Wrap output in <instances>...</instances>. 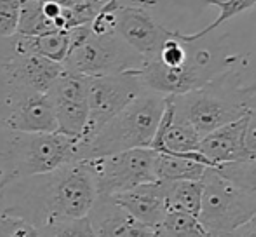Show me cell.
I'll return each mask as SVG.
<instances>
[{
    "label": "cell",
    "mask_w": 256,
    "mask_h": 237,
    "mask_svg": "<svg viewBox=\"0 0 256 237\" xmlns=\"http://www.w3.org/2000/svg\"><path fill=\"white\" fill-rule=\"evenodd\" d=\"M2 214L30 222L40 228L58 220L88 216L98 197L94 180L84 160H72L44 174L7 185Z\"/></svg>",
    "instance_id": "cell-1"
},
{
    "label": "cell",
    "mask_w": 256,
    "mask_h": 237,
    "mask_svg": "<svg viewBox=\"0 0 256 237\" xmlns=\"http://www.w3.org/2000/svg\"><path fill=\"white\" fill-rule=\"evenodd\" d=\"M78 140L60 131L28 132L0 128V190L75 160Z\"/></svg>",
    "instance_id": "cell-2"
},
{
    "label": "cell",
    "mask_w": 256,
    "mask_h": 237,
    "mask_svg": "<svg viewBox=\"0 0 256 237\" xmlns=\"http://www.w3.org/2000/svg\"><path fill=\"white\" fill-rule=\"evenodd\" d=\"M164 106L166 96L143 91L96 134L77 143L75 160L94 159L132 148H150Z\"/></svg>",
    "instance_id": "cell-3"
},
{
    "label": "cell",
    "mask_w": 256,
    "mask_h": 237,
    "mask_svg": "<svg viewBox=\"0 0 256 237\" xmlns=\"http://www.w3.org/2000/svg\"><path fill=\"white\" fill-rule=\"evenodd\" d=\"M250 94L251 86H244L236 68H228L202 88L171 98L197 132L206 136L246 116Z\"/></svg>",
    "instance_id": "cell-4"
},
{
    "label": "cell",
    "mask_w": 256,
    "mask_h": 237,
    "mask_svg": "<svg viewBox=\"0 0 256 237\" xmlns=\"http://www.w3.org/2000/svg\"><path fill=\"white\" fill-rule=\"evenodd\" d=\"M254 214V196L223 176L216 168H208L204 171L199 222L209 234H230L250 222Z\"/></svg>",
    "instance_id": "cell-5"
},
{
    "label": "cell",
    "mask_w": 256,
    "mask_h": 237,
    "mask_svg": "<svg viewBox=\"0 0 256 237\" xmlns=\"http://www.w3.org/2000/svg\"><path fill=\"white\" fill-rule=\"evenodd\" d=\"M142 56L132 51L120 37L114 32L91 34L72 48L63 68L74 74L86 77H98V75H112L120 72L138 70L143 64Z\"/></svg>",
    "instance_id": "cell-6"
},
{
    "label": "cell",
    "mask_w": 256,
    "mask_h": 237,
    "mask_svg": "<svg viewBox=\"0 0 256 237\" xmlns=\"http://www.w3.org/2000/svg\"><path fill=\"white\" fill-rule=\"evenodd\" d=\"M155 150L132 148L110 156L84 159L98 196H117L142 183L155 182Z\"/></svg>",
    "instance_id": "cell-7"
},
{
    "label": "cell",
    "mask_w": 256,
    "mask_h": 237,
    "mask_svg": "<svg viewBox=\"0 0 256 237\" xmlns=\"http://www.w3.org/2000/svg\"><path fill=\"white\" fill-rule=\"evenodd\" d=\"M145 89L140 82L136 70L89 77V118L84 136L78 142H84V140L91 138L92 134H96L112 117H115L120 110H124Z\"/></svg>",
    "instance_id": "cell-8"
},
{
    "label": "cell",
    "mask_w": 256,
    "mask_h": 237,
    "mask_svg": "<svg viewBox=\"0 0 256 237\" xmlns=\"http://www.w3.org/2000/svg\"><path fill=\"white\" fill-rule=\"evenodd\" d=\"M0 128L28 132L58 131L48 92L0 86Z\"/></svg>",
    "instance_id": "cell-9"
},
{
    "label": "cell",
    "mask_w": 256,
    "mask_h": 237,
    "mask_svg": "<svg viewBox=\"0 0 256 237\" xmlns=\"http://www.w3.org/2000/svg\"><path fill=\"white\" fill-rule=\"evenodd\" d=\"M89 77L63 70L48 89L56 117L58 131L75 140L84 136L89 118Z\"/></svg>",
    "instance_id": "cell-10"
},
{
    "label": "cell",
    "mask_w": 256,
    "mask_h": 237,
    "mask_svg": "<svg viewBox=\"0 0 256 237\" xmlns=\"http://www.w3.org/2000/svg\"><path fill=\"white\" fill-rule=\"evenodd\" d=\"M115 34L143 60L158 54L162 44L169 38L171 30L158 24L142 7L118 6L115 10Z\"/></svg>",
    "instance_id": "cell-11"
},
{
    "label": "cell",
    "mask_w": 256,
    "mask_h": 237,
    "mask_svg": "<svg viewBox=\"0 0 256 237\" xmlns=\"http://www.w3.org/2000/svg\"><path fill=\"white\" fill-rule=\"evenodd\" d=\"M63 64L37 54L0 56V86L48 92Z\"/></svg>",
    "instance_id": "cell-12"
},
{
    "label": "cell",
    "mask_w": 256,
    "mask_h": 237,
    "mask_svg": "<svg viewBox=\"0 0 256 237\" xmlns=\"http://www.w3.org/2000/svg\"><path fill=\"white\" fill-rule=\"evenodd\" d=\"M136 72L145 91H152L162 96H182L194 89L202 88L209 82L190 58H186L183 66L172 68L154 56L143 61V64Z\"/></svg>",
    "instance_id": "cell-13"
},
{
    "label": "cell",
    "mask_w": 256,
    "mask_h": 237,
    "mask_svg": "<svg viewBox=\"0 0 256 237\" xmlns=\"http://www.w3.org/2000/svg\"><path fill=\"white\" fill-rule=\"evenodd\" d=\"M96 237H150L155 230L134 218L114 196H102L92 202L88 213Z\"/></svg>",
    "instance_id": "cell-14"
},
{
    "label": "cell",
    "mask_w": 256,
    "mask_h": 237,
    "mask_svg": "<svg viewBox=\"0 0 256 237\" xmlns=\"http://www.w3.org/2000/svg\"><path fill=\"white\" fill-rule=\"evenodd\" d=\"M200 140L202 136L176 108L171 96H166L164 114L160 117L150 148L171 156H190L199 152Z\"/></svg>",
    "instance_id": "cell-15"
},
{
    "label": "cell",
    "mask_w": 256,
    "mask_h": 237,
    "mask_svg": "<svg viewBox=\"0 0 256 237\" xmlns=\"http://www.w3.org/2000/svg\"><path fill=\"white\" fill-rule=\"evenodd\" d=\"M248 120H250V114L202 136L199 154L208 160L209 166L220 168L223 164L248 159L246 145H244Z\"/></svg>",
    "instance_id": "cell-16"
},
{
    "label": "cell",
    "mask_w": 256,
    "mask_h": 237,
    "mask_svg": "<svg viewBox=\"0 0 256 237\" xmlns=\"http://www.w3.org/2000/svg\"><path fill=\"white\" fill-rule=\"evenodd\" d=\"M134 218L142 224L152 227L154 230L162 224L168 214V197H166V182L142 183L131 190L114 196Z\"/></svg>",
    "instance_id": "cell-17"
},
{
    "label": "cell",
    "mask_w": 256,
    "mask_h": 237,
    "mask_svg": "<svg viewBox=\"0 0 256 237\" xmlns=\"http://www.w3.org/2000/svg\"><path fill=\"white\" fill-rule=\"evenodd\" d=\"M209 162L199 152L190 156H171L155 154V178L162 182H180V180H202Z\"/></svg>",
    "instance_id": "cell-18"
},
{
    "label": "cell",
    "mask_w": 256,
    "mask_h": 237,
    "mask_svg": "<svg viewBox=\"0 0 256 237\" xmlns=\"http://www.w3.org/2000/svg\"><path fill=\"white\" fill-rule=\"evenodd\" d=\"M168 211H183L199 218L202 202V180L166 182Z\"/></svg>",
    "instance_id": "cell-19"
},
{
    "label": "cell",
    "mask_w": 256,
    "mask_h": 237,
    "mask_svg": "<svg viewBox=\"0 0 256 237\" xmlns=\"http://www.w3.org/2000/svg\"><path fill=\"white\" fill-rule=\"evenodd\" d=\"M155 237H218L209 234L194 214L183 211H168L162 224L155 228Z\"/></svg>",
    "instance_id": "cell-20"
},
{
    "label": "cell",
    "mask_w": 256,
    "mask_h": 237,
    "mask_svg": "<svg viewBox=\"0 0 256 237\" xmlns=\"http://www.w3.org/2000/svg\"><path fill=\"white\" fill-rule=\"evenodd\" d=\"M223 176L256 197V159H244L216 168Z\"/></svg>",
    "instance_id": "cell-21"
},
{
    "label": "cell",
    "mask_w": 256,
    "mask_h": 237,
    "mask_svg": "<svg viewBox=\"0 0 256 237\" xmlns=\"http://www.w3.org/2000/svg\"><path fill=\"white\" fill-rule=\"evenodd\" d=\"M38 237H96L88 216L58 220L38 228Z\"/></svg>",
    "instance_id": "cell-22"
},
{
    "label": "cell",
    "mask_w": 256,
    "mask_h": 237,
    "mask_svg": "<svg viewBox=\"0 0 256 237\" xmlns=\"http://www.w3.org/2000/svg\"><path fill=\"white\" fill-rule=\"evenodd\" d=\"M0 237H38V228L30 222L16 216L0 218Z\"/></svg>",
    "instance_id": "cell-23"
},
{
    "label": "cell",
    "mask_w": 256,
    "mask_h": 237,
    "mask_svg": "<svg viewBox=\"0 0 256 237\" xmlns=\"http://www.w3.org/2000/svg\"><path fill=\"white\" fill-rule=\"evenodd\" d=\"M21 0H0V38L16 34Z\"/></svg>",
    "instance_id": "cell-24"
},
{
    "label": "cell",
    "mask_w": 256,
    "mask_h": 237,
    "mask_svg": "<svg viewBox=\"0 0 256 237\" xmlns=\"http://www.w3.org/2000/svg\"><path fill=\"white\" fill-rule=\"evenodd\" d=\"M248 114H250V120H248L244 145H246L248 159H256V84L251 86V94L248 100Z\"/></svg>",
    "instance_id": "cell-25"
},
{
    "label": "cell",
    "mask_w": 256,
    "mask_h": 237,
    "mask_svg": "<svg viewBox=\"0 0 256 237\" xmlns=\"http://www.w3.org/2000/svg\"><path fill=\"white\" fill-rule=\"evenodd\" d=\"M218 237H256V214L250 222H246L242 227L236 228V230L230 232V234L218 236Z\"/></svg>",
    "instance_id": "cell-26"
},
{
    "label": "cell",
    "mask_w": 256,
    "mask_h": 237,
    "mask_svg": "<svg viewBox=\"0 0 256 237\" xmlns=\"http://www.w3.org/2000/svg\"><path fill=\"white\" fill-rule=\"evenodd\" d=\"M42 2H52V4H58V6H63V7H72L75 4L82 2V0H42Z\"/></svg>",
    "instance_id": "cell-27"
},
{
    "label": "cell",
    "mask_w": 256,
    "mask_h": 237,
    "mask_svg": "<svg viewBox=\"0 0 256 237\" xmlns=\"http://www.w3.org/2000/svg\"><path fill=\"white\" fill-rule=\"evenodd\" d=\"M230 2V0H204V6H209V7H222L223 4Z\"/></svg>",
    "instance_id": "cell-28"
},
{
    "label": "cell",
    "mask_w": 256,
    "mask_h": 237,
    "mask_svg": "<svg viewBox=\"0 0 256 237\" xmlns=\"http://www.w3.org/2000/svg\"><path fill=\"white\" fill-rule=\"evenodd\" d=\"M150 237H155V236H150Z\"/></svg>",
    "instance_id": "cell-29"
}]
</instances>
